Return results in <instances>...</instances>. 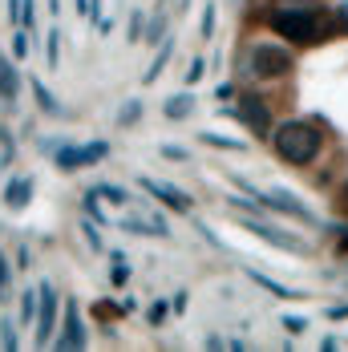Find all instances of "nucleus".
Instances as JSON below:
<instances>
[{"mask_svg": "<svg viewBox=\"0 0 348 352\" xmlns=\"http://www.w3.org/2000/svg\"><path fill=\"white\" fill-rule=\"evenodd\" d=\"M268 142H272V150L287 166H312L316 158H320V150H324V134L316 130L312 122H304V118H292V122L272 126Z\"/></svg>", "mask_w": 348, "mask_h": 352, "instance_id": "1", "label": "nucleus"}, {"mask_svg": "<svg viewBox=\"0 0 348 352\" xmlns=\"http://www.w3.org/2000/svg\"><path fill=\"white\" fill-rule=\"evenodd\" d=\"M292 69H296V57L283 45H276V41H255L243 57V77H259V81L287 77Z\"/></svg>", "mask_w": 348, "mask_h": 352, "instance_id": "2", "label": "nucleus"}, {"mask_svg": "<svg viewBox=\"0 0 348 352\" xmlns=\"http://www.w3.org/2000/svg\"><path fill=\"white\" fill-rule=\"evenodd\" d=\"M272 29L283 41H296V45H316L324 36L320 12L316 8H304V4H283L279 12H272Z\"/></svg>", "mask_w": 348, "mask_h": 352, "instance_id": "3", "label": "nucleus"}, {"mask_svg": "<svg viewBox=\"0 0 348 352\" xmlns=\"http://www.w3.org/2000/svg\"><path fill=\"white\" fill-rule=\"evenodd\" d=\"M105 154H109V146H105V142H85V146H65V142H61V150L53 154V162H57V170L73 175V170H81V166L98 162V158H105Z\"/></svg>", "mask_w": 348, "mask_h": 352, "instance_id": "4", "label": "nucleus"}, {"mask_svg": "<svg viewBox=\"0 0 348 352\" xmlns=\"http://www.w3.org/2000/svg\"><path fill=\"white\" fill-rule=\"evenodd\" d=\"M247 231H255L263 243H272V247H279V251H292V255H308V243H300V239H292L287 231H279V227H268V223H259V214H243L239 219Z\"/></svg>", "mask_w": 348, "mask_h": 352, "instance_id": "5", "label": "nucleus"}, {"mask_svg": "<svg viewBox=\"0 0 348 352\" xmlns=\"http://www.w3.org/2000/svg\"><path fill=\"white\" fill-rule=\"evenodd\" d=\"M118 227H122L126 235H146V239H166V235H171L166 219H162L158 211H146V214H122V219H118Z\"/></svg>", "mask_w": 348, "mask_h": 352, "instance_id": "6", "label": "nucleus"}, {"mask_svg": "<svg viewBox=\"0 0 348 352\" xmlns=\"http://www.w3.org/2000/svg\"><path fill=\"white\" fill-rule=\"evenodd\" d=\"M239 122H243L251 134H259V138H268L272 134V109L263 106L259 98H239V109H231Z\"/></svg>", "mask_w": 348, "mask_h": 352, "instance_id": "7", "label": "nucleus"}, {"mask_svg": "<svg viewBox=\"0 0 348 352\" xmlns=\"http://www.w3.org/2000/svg\"><path fill=\"white\" fill-rule=\"evenodd\" d=\"M41 304H36V344H49L53 340V320H57V292L53 283H41Z\"/></svg>", "mask_w": 348, "mask_h": 352, "instance_id": "8", "label": "nucleus"}, {"mask_svg": "<svg viewBox=\"0 0 348 352\" xmlns=\"http://www.w3.org/2000/svg\"><path fill=\"white\" fill-rule=\"evenodd\" d=\"M142 190L150 195V199H158V203H166L171 211H191V195L186 190H178L174 182H162V178H142Z\"/></svg>", "mask_w": 348, "mask_h": 352, "instance_id": "9", "label": "nucleus"}, {"mask_svg": "<svg viewBox=\"0 0 348 352\" xmlns=\"http://www.w3.org/2000/svg\"><path fill=\"white\" fill-rule=\"evenodd\" d=\"M263 203H268L272 211H283V214H292V219H304V223H312V219H316V214L296 199V195H287V190H279V186H276V190H263Z\"/></svg>", "mask_w": 348, "mask_h": 352, "instance_id": "10", "label": "nucleus"}, {"mask_svg": "<svg viewBox=\"0 0 348 352\" xmlns=\"http://www.w3.org/2000/svg\"><path fill=\"white\" fill-rule=\"evenodd\" d=\"M57 349H85V324L77 304H65V336L57 340Z\"/></svg>", "mask_w": 348, "mask_h": 352, "instance_id": "11", "label": "nucleus"}, {"mask_svg": "<svg viewBox=\"0 0 348 352\" xmlns=\"http://www.w3.org/2000/svg\"><path fill=\"white\" fill-rule=\"evenodd\" d=\"M29 199H33V178H12L8 190H4V203L12 211H21V207H29Z\"/></svg>", "mask_w": 348, "mask_h": 352, "instance_id": "12", "label": "nucleus"}, {"mask_svg": "<svg viewBox=\"0 0 348 352\" xmlns=\"http://www.w3.org/2000/svg\"><path fill=\"white\" fill-rule=\"evenodd\" d=\"M247 280H255L263 292H272V296H279V300H304L300 292H292V287H283L279 280H272V276H263V272H255V267H247Z\"/></svg>", "mask_w": 348, "mask_h": 352, "instance_id": "13", "label": "nucleus"}, {"mask_svg": "<svg viewBox=\"0 0 348 352\" xmlns=\"http://www.w3.org/2000/svg\"><path fill=\"white\" fill-rule=\"evenodd\" d=\"M171 53H174V41H171V36H162V49H158V57L150 61V69H146V77H142L146 85H154V81L162 77V69H166V61H171Z\"/></svg>", "mask_w": 348, "mask_h": 352, "instance_id": "14", "label": "nucleus"}, {"mask_svg": "<svg viewBox=\"0 0 348 352\" xmlns=\"http://www.w3.org/2000/svg\"><path fill=\"white\" fill-rule=\"evenodd\" d=\"M191 109H195V98H191V94H174L171 102L162 106V113H166L171 122H182V118H191Z\"/></svg>", "mask_w": 348, "mask_h": 352, "instance_id": "15", "label": "nucleus"}, {"mask_svg": "<svg viewBox=\"0 0 348 352\" xmlns=\"http://www.w3.org/2000/svg\"><path fill=\"white\" fill-rule=\"evenodd\" d=\"M17 89H21V77H17V69H12V61H4L0 57V98H17Z\"/></svg>", "mask_w": 348, "mask_h": 352, "instance_id": "16", "label": "nucleus"}, {"mask_svg": "<svg viewBox=\"0 0 348 352\" xmlns=\"http://www.w3.org/2000/svg\"><path fill=\"white\" fill-rule=\"evenodd\" d=\"M199 138L207 142V146H215V150H235V154H243V150H247L243 138H223V134H215V130H203Z\"/></svg>", "mask_w": 348, "mask_h": 352, "instance_id": "17", "label": "nucleus"}, {"mask_svg": "<svg viewBox=\"0 0 348 352\" xmlns=\"http://www.w3.org/2000/svg\"><path fill=\"white\" fill-rule=\"evenodd\" d=\"M36 304H41V292L25 287L21 292V324H36Z\"/></svg>", "mask_w": 348, "mask_h": 352, "instance_id": "18", "label": "nucleus"}, {"mask_svg": "<svg viewBox=\"0 0 348 352\" xmlns=\"http://www.w3.org/2000/svg\"><path fill=\"white\" fill-rule=\"evenodd\" d=\"M94 195H98V199H113V203H134V199H130V190H126V186H113V182L94 186Z\"/></svg>", "mask_w": 348, "mask_h": 352, "instance_id": "19", "label": "nucleus"}, {"mask_svg": "<svg viewBox=\"0 0 348 352\" xmlns=\"http://www.w3.org/2000/svg\"><path fill=\"white\" fill-rule=\"evenodd\" d=\"M33 94H36V102H41V109H45V113H61V102H57V98H53V94H49L36 77H33Z\"/></svg>", "mask_w": 348, "mask_h": 352, "instance_id": "20", "label": "nucleus"}, {"mask_svg": "<svg viewBox=\"0 0 348 352\" xmlns=\"http://www.w3.org/2000/svg\"><path fill=\"white\" fill-rule=\"evenodd\" d=\"M126 280H130V259H126V255H113V267H109V283H113V287H122Z\"/></svg>", "mask_w": 348, "mask_h": 352, "instance_id": "21", "label": "nucleus"}, {"mask_svg": "<svg viewBox=\"0 0 348 352\" xmlns=\"http://www.w3.org/2000/svg\"><path fill=\"white\" fill-rule=\"evenodd\" d=\"M45 57H49V69H57V61H61V33L57 29L45 36Z\"/></svg>", "mask_w": 348, "mask_h": 352, "instance_id": "22", "label": "nucleus"}, {"mask_svg": "<svg viewBox=\"0 0 348 352\" xmlns=\"http://www.w3.org/2000/svg\"><path fill=\"white\" fill-rule=\"evenodd\" d=\"M142 118V102H126V106L118 109V126H134Z\"/></svg>", "mask_w": 348, "mask_h": 352, "instance_id": "23", "label": "nucleus"}, {"mask_svg": "<svg viewBox=\"0 0 348 352\" xmlns=\"http://www.w3.org/2000/svg\"><path fill=\"white\" fill-rule=\"evenodd\" d=\"M162 36H166V12L158 8V16L150 21V41H162Z\"/></svg>", "mask_w": 348, "mask_h": 352, "instance_id": "24", "label": "nucleus"}, {"mask_svg": "<svg viewBox=\"0 0 348 352\" xmlns=\"http://www.w3.org/2000/svg\"><path fill=\"white\" fill-rule=\"evenodd\" d=\"M0 332H4V336H0V344H4V349H17V324H12V320H4V324H0Z\"/></svg>", "mask_w": 348, "mask_h": 352, "instance_id": "25", "label": "nucleus"}, {"mask_svg": "<svg viewBox=\"0 0 348 352\" xmlns=\"http://www.w3.org/2000/svg\"><path fill=\"white\" fill-rule=\"evenodd\" d=\"M203 69H207V65H203V57H195V61L186 65V85H195V81H203Z\"/></svg>", "mask_w": 348, "mask_h": 352, "instance_id": "26", "label": "nucleus"}, {"mask_svg": "<svg viewBox=\"0 0 348 352\" xmlns=\"http://www.w3.org/2000/svg\"><path fill=\"white\" fill-rule=\"evenodd\" d=\"M85 214H94V223H105V214H102V207H98V195H94V190L85 195Z\"/></svg>", "mask_w": 348, "mask_h": 352, "instance_id": "27", "label": "nucleus"}, {"mask_svg": "<svg viewBox=\"0 0 348 352\" xmlns=\"http://www.w3.org/2000/svg\"><path fill=\"white\" fill-rule=\"evenodd\" d=\"M25 53H29V36H25V33H17V36H12V57L21 61Z\"/></svg>", "mask_w": 348, "mask_h": 352, "instance_id": "28", "label": "nucleus"}, {"mask_svg": "<svg viewBox=\"0 0 348 352\" xmlns=\"http://www.w3.org/2000/svg\"><path fill=\"white\" fill-rule=\"evenodd\" d=\"M283 328H287V332H308V320L304 316H283Z\"/></svg>", "mask_w": 348, "mask_h": 352, "instance_id": "29", "label": "nucleus"}, {"mask_svg": "<svg viewBox=\"0 0 348 352\" xmlns=\"http://www.w3.org/2000/svg\"><path fill=\"white\" fill-rule=\"evenodd\" d=\"M8 272H12V267H8V259L0 255V300H4V292H8Z\"/></svg>", "mask_w": 348, "mask_h": 352, "instance_id": "30", "label": "nucleus"}, {"mask_svg": "<svg viewBox=\"0 0 348 352\" xmlns=\"http://www.w3.org/2000/svg\"><path fill=\"white\" fill-rule=\"evenodd\" d=\"M85 243L94 247V251H102V235L94 231V223H85Z\"/></svg>", "mask_w": 348, "mask_h": 352, "instance_id": "31", "label": "nucleus"}, {"mask_svg": "<svg viewBox=\"0 0 348 352\" xmlns=\"http://www.w3.org/2000/svg\"><path fill=\"white\" fill-rule=\"evenodd\" d=\"M215 33V4H207V12H203V36Z\"/></svg>", "mask_w": 348, "mask_h": 352, "instance_id": "32", "label": "nucleus"}, {"mask_svg": "<svg viewBox=\"0 0 348 352\" xmlns=\"http://www.w3.org/2000/svg\"><path fill=\"white\" fill-rule=\"evenodd\" d=\"M166 312H171V308H166V304H162V300H158V304H154V308H150V324H162V320H166Z\"/></svg>", "mask_w": 348, "mask_h": 352, "instance_id": "33", "label": "nucleus"}, {"mask_svg": "<svg viewBox=\"0 0 348 352\" xmlns=\"http://www.w3.org/2000/svg\"><path fill=\"white\" fill-rule=\"evenodd\" d=\"M336 29H340V33H348V0L336 8Z\"/></svg>", "mask_w": 348, "mask_h": 352, "instance_id": "34", "label": "nucleus"}, {"mask_svg": "<svg viewBox=\"0 0 348 352\" xmlns=\"http://www.w3.org/2000/svg\"><path fill=\"white\" fill-rule=\"evenodd\" d=\"M142 36V12H134V16H130V41H138Z\"/></svg>", "mask_w": 348, "mask_h": 352, "instance_id": "35", "label": "nucleus"}, {"mask_svg": "<svg viewBox=\"0 0 348 352\" xmlns=\"http://www.w3.org/2000/svg\"><path fill=\"white\" fill-rule=\"evenodd\" d=\"M328 320H348V304H340V308H328Z\"/></svg>", "mask_w": 348, "mask_h": 352, "instance_id": "36", "label": "nucleus"}, {"mask_svg": "<svg viewBox=\"0 0 348 352\" xmlns=\"http://www.w3.org/2000/svg\"><path fill=\"white\" fill-rule=\"evenodd\" d=\"M162 154H166V158H178V162L186 158V150H178V146H162Z\"/></svg>", "mask_w": 348, "mask_h": 352, "instance_id": "37", "label": "nucleus"}, {"mask_svg": "<svg viewBox=\"0 0 348 352\" xmlns=\"http://www.w3.org/2000/svg\"><path fill=\"white\" fill-rule=\"evenodd\" d=\"M49 12H61V8H57V0H49Z\"/></svg>", "mask_w": 348, "mask_h": 352, "instance_id": "38", "label": "nucleus"}]
</instances>
